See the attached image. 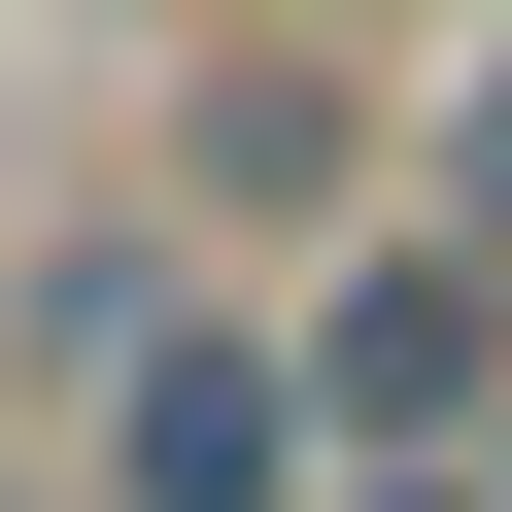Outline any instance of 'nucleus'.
I'll return each instance as SVG.
<instances>
[{
    "label": "nucleus",
    "instance_id": "nucleus-5",
    "mask_svg": "<svg viewBox=\"0 0 512 512\" xmlns=\"http://www.w3.org/2000/svg\"><path fill=\"white\" fill-rule=\"evenodd\" d=\"M239 35H410V0H239Z\"/></svg>",
    "mask_w": 512,
    "mask_h": 512
},
{
    "label": "nucleus",
    "instance_id": "nucleus-1",
    "mask_svg": "<svg viewBox=\"0 0 512 512\" xmlns=\"http://www.w3.org/2000/svg\"><path fill=\"white\" fill-rule=\"evenodd\" d=\"M274 376H308V444H478V376H512V274L376 171L342 239H308V308H274Z\"/></svg>",
    "mask_w": 512,
    "mask_h": 512
},
{
    "label": "nucleus",
    "instance_id": "nucleus-4",
    "mask_svg": "<svg viewBox=\"0 0 512 512\" xmlns=\"http://www.w3.org/2000/svg\"><path fill=\"white\" fill-rule=\"evenodd\" d=\"M308 512H512V478H478V444H342Z\"/></svg>",
    "mask_w": 512,
    "mask_h": 512
},
{
    "label": "nucleus",
    "instance_id": "nucleus-2",
    "mask_svg": "<svg viewBox=\"0 0 512 512\" xmlns=\"http://www.w3.org/2000/svg\"><path fill=\"white\" fill-rule=\"evenodd\" d=\"M376 205V35H239L205 0V69H171V239H342Z\"/></svg>",
    "mask_w": 512,
    "mask_h": 512
},
{
    "label": "nucleus",
    "instance_id": "nucleus-6",
    "mask_svg": "<svg viewBox=\"0 0 512 512\" xmlns=\"http://www.w3.org/2000/svg\"><path fill=\"white\" fill-rule=\"evenodd\" d=\"M478 478H512V376H478Z\"/></svg>",
    "mask_w": 512,
    "mask_h": 512
},
{
    "label": "nucleus",
    "instance_id": "nucleus-3",
    "mask_svg": "<svg viewBox=\"0 0 512 512\" xmlns=\"http://www.w3.org/2000/svg\"><path fill=\"white\" fill-rule=\"evenodd\" d=\"M410 205H444V239H478V274H512V0H478V69H444V103H410Z\"/></svg>",
    "mask_w": 512,
    "mask_h": 512
}]
</instances>
